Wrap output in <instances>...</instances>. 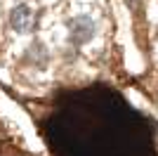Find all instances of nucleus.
<instances>
[{
	"label": "nucleus",
	"mask_w": 158,
	"mask_h": 156,
	"mask_svg": "<svg viewBox=\"0 0 158 156\" xmlns=\"http://www.w3.org/2000/svg\"><path fill=\"white\" fill-rule=\"evenodd\" d=\"M64 40L69 50L87 52L102 43V19L94 10L80 7L64 17Z\"/></svg>",
	"instance_id": "obj_1"
},
{
	"label": "nucleus",
	"mask_w": 158,
	"mask_h": 156,
	"mask_svg": "<svg viewBox=\"0 0 158 156\" xmlns=\"http://www.w3.org/2000/svg\"><path fill=\"white\" fill-rule=\"evenodd\" d=\"M35 24H38V12H35V5L28 2V0H19L10 7L7 12V26L10 31L17 33V36H31L35 31Z\"/></svg>",
	"instance_id": "obj_2"
},
{
	"label": "nucleus",
	"mask_w": 158,
	"mask_h": 156,
	"mask_svg": "<svg viewBox=\"0 0 158 156\" xmlns=\"http://www.w3.org/2000/svg\"><path fill=\"white\" fill-rule=\"evenodd\" d=\"M0 106H2V111L7 114V118L14 123V128L19 130L21 135H24V140H26L28 144H31V149H43V144H40V140L35 137V130H33V125H31V121L26 118V114L17 106V104H12L7 97H2L0 95Z\"/></svg>",
	"instance_id": "obj_3"
},
{
	"label": "nucleus",
	"mask_w": 158,
	"mask_h": 156,
	"mask_svg": "<svg viewBox=\"0 0 158 156\" xmlns=\"http://www.w3.org/2000/svg\"><path fill=\"white\" fill-rule=\"evenodd\" d=\"M24 64L28 71H47L52 64V47L47 45L45 38H33L28 47L24 50Z\"/></svg>",
	"instance_id": "obj_4"
}]
</instances>
